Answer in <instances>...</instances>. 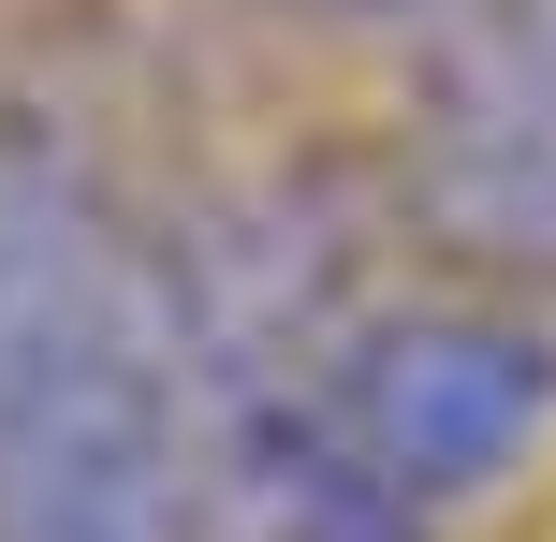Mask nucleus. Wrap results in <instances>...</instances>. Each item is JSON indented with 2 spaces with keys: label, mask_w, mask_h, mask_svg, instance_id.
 Instances as JSON below:
<instances>
[{
  "label": "nucleus",
  "mask_w": 556,
  "mask_h": 542,
  "mask_svg": "<svg viewBox=\"0 0 556 542\" xmlns=\"http://www.w3.org/2000/svg\"><path fill=\"white\" fill-rule=\"evenodd\" d=\"M323 411L381 484L469 514L556 440V323L528 293H381L323 352Z\"/></svg>",
  "instance_id": "obj_1"
},
{
  "label": "nucleus",
  "mask_w": 556,
  "mask_h": 542,
  "mask_svg": "<svg viewBox=\"0 0 556 542\" xmlns=\"http://www.w3.org/2000/svg\"><path fill=\"white\" fill-rule=\"evenodd\" d=\"M381 220L454 293H556V103L440 45H410V103L381 133Z\"/></svg>",
  "instance_id": "obj_2"
},
{
  "label": "nucleus",
  "mask_w": 556,
  "mask_h": 542,
  "mask_svg": "<svg viewBox=\"0 0 556 542\" xmlns=\"http://www.w3.org/2000/svg\"><path fill=\"white\" fill-rule=\"evenodd\" d=\"M132 279H147V235H117L88 147L59 133V117L0 103V396H15L59 338H88Z\"/></svg>",
  "instance_id": "obj_3"
},
{
  "label": "nucleus",
  "mask_w": 556,
  "mask_h": 542,
  "mask_svg": "<svg viewBox=\"0 0 556 542\" xmlns=\"http://www.w3.org/2000/svg\"><path fill=\"white\" fill-rule=\"evenodd\" d=\"M205 426H220V484L250 514V542H440V514L410 484H381L352 455L323 381H235V396H205Z\"/></svg>",
  "instance_id": "obj_4"
},
{
  "label": "nucleus",
  "mask_w": 556,
  "mask_h": 542,
  "mask_svg": "<svg viewBox=\"0 0 556 542\" xmlns=\"http://www.w3.org/2000/svg\"><path fill=\"white\" fill-rule=\"evenodd\" d=\"M454 45L498 59L528 103H556V0H469V15H454Z\"/></svg>",
  "instance_id": "obj_5"
},
{
  "label": "nucleus",
  "mask_w": 556,
  "mask_h": 542,
  "mask_svg": "<svg viewBox=\"0 0 556 542\" xmlns=\"http://www.w3.org/2000/svg\"><path fill=\"white\" fill-rule=\"evenodd\" d=\"M250 15H293V29H381V45H440L469 0H250Z\"/></svg>",
  "instance_id": "obj_6"
}]
</instances>
